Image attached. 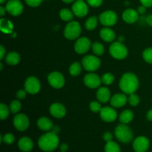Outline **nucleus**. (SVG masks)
Here are the masks:
<instances>
[{"label": "nucleus", "instance_id": "9d476101", "mask_svg": "<svg viewBox=\"0 0 152 152\" xmlns=\"http://www.w3.org/2000/svg\"><path fill=\"white\" fill-rule=\"evenodd\" d=\"M41 85L37 77H29L25 83V89L28 94H36L40 91Z\"/></svg>", "mask_w": 152, "mask_h": 152}, {"label": "nucleus", "instance_id": "b1692460", "mask_svg": "<svg viewBox=\"0 0 152 152\" xmlns=\"http://www.w3.org/2000/svg\"><path fill=\"white\" fill-rule=\"evenodd\" d=\"M20 61V56L15 51L9 52L5 56V62L9 65H16Z\"/></svg>", "mask_w": 152, "mask_h": 152}, {"label": "nucleus", "instance_id": "603ef678", "mask_svg": "<svg viewBox=\"0 0 152 152\" xmlns=\"http://www.w3.org/2000/svg\"><path fill=\"white\" fill-rule=\"evenodd\" d=\"M74 1L75 0H62V1H64L65 3H71Z\"/></svg>", "mask_w": 152, "mask_h": 152}, {"label": "nucleus", "instance_id": "dca6fc26", "mask_svg": "<svg viewBox=\"0 0 152 152\" xmlns=\"http://www.w3.org/2000/svg\"><path fill=\"white\" fill-rule=\"evenodd\" d=\"M99 114H100L101 119L107 123L114 122L117 117V111L111 107L107 106L102 108Z\"/></svg>", "mask_w": 152, "mask_h": 152}, {"label": "nucleus", "instance_id": "f03ea898", "mask_svg": "<svg viewBox=\"0 0 152 152\" xmlns=\"http://www.w3.org/2000/svg\"><path fill=\"white\" fill-rule=\"evenodd\" d=\"M59 139L57 134L53 132H47L39 137L38 145L40 149L44 151L50 152L56 150L59 146Z\"/></svg>", "mask_w": 152, "mask_h": 152}, {"label": "nucleus", "instance_id": "412c9836", "mask_svg": "<svg viewBox=\"0 0 152 152\" xmlns=\"http://www.w3.org/2000/svg\"><path fill=\"white\" fill-rule=\"evenodd\" d=\"M99 36L101 39L107 42H111L114 41L116 38V34L113 30L108 28V27L103 28L99 31Z\"/></svg>", "mask_w": 152, "mask_h": 152}, {"label": "nucleus", "instance_id": "3c124183", "mask_svg": "<svg viewBox=\"0 0 152 152\" xmlns=\"http://www.w3.org/2000/svg\"><path fill=\"white\" fill-rule=\"evenodd\" d=\"M53 132H54V133L57 134L58 132H59V128L58 127V126H53Z\"/></svg>", "mask_w": 152, "mask_h": 152}, {"label": "nucleus", "instance_id": "39448f33", "mask_svg": "<svg viewBox=\"0 0 152 152\" xmlns=\"http://www.w3.org/2000/svg\"><path fill=\"white\" fill-rule=\"evenodd\" d=\"M111 56L116 59H124L128 55V49L120 42H116L111 44L109 48Z\"/></svg>", "mask_w": 152, "mask_h": 152}, {"label": "nucleus", "instance_id": "de8ad7c7", "mask_svg": "<svg viewBox=\"0 0 152 152\" xmlns=\"http://www.w3.org/2000/svg\"><path fill=\"white\" fill-rule=\"evenodd\" d=\"M146 118L148 121H152V109H150L149 111L147 112Z\"/></svg>", "mask_w": 152, "mask_h": 152}, {"label": "nucleus", "instance_id": "ddd939ff", "mask_svg": "<svg viewBox=\"0 0 152 152\" xmlns=\"http://www.w3.org/2000/svg\"><path fill=\"white\" fill-rule=\"evenodd\" d=\"M29 119L25 114H18L13 118L14 127L20 132H24L29 126Z\"/></svg>", "mask_w": 152, "mask_h": 152}, {"label": "nucleus", "instance_id": "c03bdc74", "mask_svg": "<svg viewBox=\"0 0 152 152\" xmlns=\"http://www.w3.org/2000/svg\"><path fill=\"white\" fill-rule=\"evenodd\" d=\"M137 12L140 14H144L146 12V7H145L144 5L140 6L137 9Z\"/></svg>", "mask_w": 152, "mask_h": 152}, {"label": "nucleus", "instance_id": "a211bd4d", "mask_svg": "<svg viewBox=\"0 0 152 152\" xmlns=\"http://www.w3.org/2000/svg\"><path fill=\"white\" fill-rule=\"evenodd\" d=\"M123 19L129 24H133L139 19V13L133 8H129L123 13Z\"/></svg>", "mask_w": 152, "mask_h": 152}, {"label": "nucleus", "instance_id": "c85d7f7f", "mask_svg": "<svg viewBox=\"0 0 152 152\" xmlns=\"http://www.w3.org/2000/svg\"><path fill=\"white\" fill-rule=\"evenodd\" d=\"M98 23V19L96 16H91V17L88 18V19L86 20V24H85V27L87 30L88 31H93L94 29L96 28V27L97 26Z\"/></svg>", "mask_w": 152, "mask_h": 152}, {"label": "nucleus", "instance_id": "4c0bfd02", "mask_svg": "<svg viewBox=\"0 0 152 152\" xmlns=\"http://www.w3.org/2000/svg\"><path fill=\"white\" fill-rule=\"evenodd\" d=\"M15 141V137L13 136V134H6L4 136L2 137V142H4L6 144H10L13 143V142Z\"/></svg>", "mask_w": 152, "mask_h": 152}, {"label": "nucleus", "instance_id": "1a4fd4ad", "mask_svg": "<svg viewBox=\"0 0 152 152\" xmlns=\"http://www.w3.org/2000/svg\"><path fill=\"white\" fill-rule=\"evenodd\" d=\"M48 80L49 84L56 89L62 88L65 85V78L63 75L57 71L50 73L48 77Z\"/></svg>", "mask_w": 152, "mask_h": 152}, {"label": "nucleus", "instance_id": "bb28decb", "mask_svg": "<svg viewBox=\"0 0 152 152\" xmlns=\"http://www.w3.org/2000/svg\"><path fill=\"white\" fill-rule=\"evenodd\" d=\"M82 71V65L79 62H76L71 64V65L69 68V73L73 77H77L80 75Z\"/></svg>", "mask_w": 152, "mask_h": 152}, {"label": "nucleus", "instance_id": "0eeeda50", "mask_svg": "<svg viewBox=\"0 0 152 152\" xmlns=\"http://www.w3.org/2000/svg\"><path fill=\"white\" fill-rule=\"evenodd\" d=\"M99 20L104 26H113L117 22V15L113 10H106L99 15Z\"/></svg>", "mask_w": 152, "mask_h": 152}, {"label": "nucleus", "instance_id": "5701e85b", "mask_svg": "<svg viewBox=\"0 0 152 152\" xmlns=\"http://www.w3.org/2000/svg\"><path fill=\"white\" fill-rule=\"evenodd\" d=\"M37 126L40 130L44 131V132H49L53 129V125L50 119L45 117H40L37 121Z\"/></svg>", "mask_w": 152, "mask_h": 152}, {"label": "nucleus", "instance_id": "4468645a", "mask_svg": "<svg viewBox=\"0 0 152 152\" xmlns=\"http://www.w3.org/2000/svg\"><path fill=\"white\" fill-rule=\"evenodd\" d=\"M150 145L149 140L143 136L138 137L133 142V148L135 152H146Z\"/></svg>", "mask_w": 152, "mask_h": 152}, {"label": "nucleus", "instance_id": "473e14b6", "mask_svg": "<svg viewBox=\"0 0 152 152\" xmlns=\"http://www.w3.org/2000/svg\"><path fill=\"white\" fill-rule=\"evenodd\" d=\"M10 108H7V105L4 103H1L0 105V119L4 120L8 117L10 114Z\"/></svg>", "mask_w": 152, "mask_h": 152}, {"label": "nucleus", "instance_id": "8fccbe9b", "mask_svg": "<svg viewBox=\"0 0 152 152\" xmlns=\"http://www.w3.org/2000/svg\"><path fill=\"white\" fill-rule=\"evenodd\" d=\"M5 12H6V8H4V7L1 6V7H0V15H1V16H3L4 15V13H5Z\"/></svg>", "mask_w": 152, "mask_h": 152}, {"label": "nucleus", "instance_id": "a19ab883", "mask_svg": "<svg viewBox=\"0 0 152 152\" xmlns=\"http://www.w3.org/2000/svg\"><path fill=\"white\" fill-rule=\"evenodd\" d=\"M27 93H28V92L25 91V90H22V89L19 90L16 94V98H17L18 99H24L25 97H26Z\"/></svg>", "mask_w": 152, "mask_h": 152}, {"label": "nucleus", "instance_id": "f704fd0d", "mask_svg": "<svg viewBox=\"0 0 152 152\" xmlns=\"http://www.w3.org/2000/svg\"><path fill=\"white\" fill-rule=\"evenodd\" d=\"M142 57L146 62L152 64V48L145 49L142 53Z\"/></svg>", "mask_w": 152, "mask_h": 152}, {"label": "nucleus", "instance_id": "49530a36", "mask_svg": "<svg viewBox=\"0 0 152 152\" xmlns=\"http://www.w3.org/2000/svg\"><path fill=\"white\" fill-rule=\"evenodd\" d=\"M0 49H1V50H0V52H1V56H0V59H1V60H2V59L4 58V56H5V49L4 48V47H3L2 45L0 46Z\"/></svg>", "mask_w": 152, "mask_h": 152}, {"label": "nucleus", "instance_id": "72a5a7b5", "mask_svg": "<svg viewBox=\"0 0 152 152\" xmlns=\"http://www.w3.org/2000/svg\"><path fill=\"white\" fill-rule=\"evenodd\" d=\"M101 80H102V83H103L105 85H107V86H109L114 83V77L111 73H106L102 76Z\"/></svg>", "mask_w": 152, "mask_h": 152}, {"label": "nucleus", "instance_id": "f8f14e48", "mask_svg": "<svg viewBox=\"0 0 152 152\" xmlns=\"http://www.w3.org/2000/svg\"><path fill=\"white\" fill-rule=\"evenodd\" d=\"M72 12L77 17H84L88 14V7L83 0H77L73 4Z\"/></svg>", "mask_w": 152, "mask_h": 152}, {"label": "nucleus", "instance_id": "aec40b11", "mask_svg": "<svg viewBox=\"0 0 152 152\" xmlns=\"http://www.w3.org/2000/svg\"><path fill=\"white\" fill-rule=\"evenodd\" d=\"M18 145L21 151L24 152H30L34 148V142L31 138L23 137L19 140Z\"/></svg>", "mask_w": 152, "mask_h": 152}, {"label": "nucleus", "instance_id": "2f4dec72", "mask_svg": "<svg viewBox=\"0 0 152 152\" xmlns=\"http://www.w3.org/2000/svg\"><path fill=\"white\" fill-rule=\"evenodd\" d=\"M21 108H22V104L18 99L12 101L10 104V106H9L10 111L12 114H17L20 111Z\"/></svg>", "mask_w": 152, "mask_h": 152}, {"label": "nucleus", "instance_id": "5fc2aeb1", "mask_svg": "<svg viewBox=\"0 0 152 152\" xmlns=\"http://www.w3.org/2000/svg\"><path fill=\"white\" fill-rule=\"evenodd\" d=\"M0 67H1L0 70H1H1L3 69V65H2V64H1V63H0Z\"/></svg>", "mask_w": 152, "mask_h": 152}, {"label": "nucleus", "instance_id": "6ab92c4d", "mask_svg": "<svg viewBox=\"0 0 152 152\" xmlns=\"http://www.w3.org/2000/svg\"><path fill=\"white\" fill-rule=\"evenodd\" d=\"M111 105L114 108H121L127 102V96L125 94H115L111 98Z\"/></svg>", "mask_w": 152, "mask_h": 152}, {"label": "nucleus", "instance_id": "c9c22d12", "mask_svg": "<svg viewBox=\"0 0 152 152\" xmlns=\"http://www.w3.org/2000/svg\"><path fill=\"white\" fill-rule=\"evenodd\" d=\"M128 101H129V104L132 106H137L140 102V97L138 95L135 94H132L129 95V97L128 98Z\"/></svg>", "mask_w": 152, "mask_h": 152}, {"label": "nucleus", "instance_id": "393cba45", "mask_svg": "<svg viewBox=\"0 0 152 152\" xmlns=\"http://www.w3.org/2000/svg\"><path fill=\"white\" fill-rule=\"evenodd\" d=\"M134 118V113L131 110H125L120 114V121L123 124H128Z\"/></svg>", "mask_w": 152, "mask_h": 152}, {"label": "nucleus", "instance_id": "6e6552de", "mask_svg": "<svg viewBox=\"0 0 152 152\" xmlns=\"http://www.w3.org/2000/svg\"><path fill=\"white\" fill-rule=\"evenodd\" d=\"M6 10L10 15L17 16L23 11V4L20 0H9L6 4Z\"/></svg>", "mask_w": 152, "mask_h": 152}, {"label": "nucleus", "instance_id": "a878e982", "mask_svg": "<svg viewBox=\"0 0 152 152\" xmlns=\"http://www.w3.org/2000/svg\"><path fill=\"white\" fill-rule=\"evenodd\" d=\"M59 16L63 21L69 22L72 20L74 18V13L71 12V10H70L69 9L64 8L62 9L59 12Z\"/></svg>", "mask_w": 152, "mask_h": 152}, {"label": "nucleus", "instance_id": "c756f323", "mask_svg": "<svg viewBox=\"0 0 152 152\" xmlns=\"http://www.w3.org/2000/svg\"><path fill=\"white\" fill-rule=\"evenodd\" d=\"M105 152H120V148L118 144L113 141H110L106 143L105 146Z\"/></svg>", "mask_w": 152, "mask_h": 152}, {"label": "nucleus", "instance_id": "cd10ccee", "mask_svg": "<svg viewBox=\"0 0 152 152\" xmlns=\"http://www.w3.org/2000/svg\"><path fill=\"white\" fill-rule=\"evenodd\" d=\"M0 27H1V31L7 34L11 33L13 30V24H11L10 21L4 19H1L0 21Z\"/></svg>", "mask_w": 152, "mask_h": 152}, {"label": "nucleus", "instance_id": "7ed1b4c3", "mask_svg": "<svg viewBox=\"0 0 152 152\" xmlns=\"http://www.w3.org/2000/svg\"><path fill=\"white\" fill-rule=\"evenodd\" d=\"M115 136L120 142L129 143L133 139L134 134L129 126H126V124L122 123L115 129Z\"/></svg>", "mask_w": 152, "mask_h": 152}, {"label": "nucleus", "instance_id": "f257e3e1", "mask_svg": "<svg viewBox=\"0 0 152 152\" xmlns=\"http://www.w3.org/2000/svg\"><path fill=\"white\" fill-rule=\"evenodd\" d=\"M120 88L126 94H134L139 88V80L137 76L132 73L123 74L120 81Z\"/></svg>", "mask_w": 152, "mask_h": 152}, {"label": "nucleus", "instance_id": "ea45409f", "mask_svg": "<svg viewBox=\"0 0 152 152\" xmlns=\"http://www.w3.org/2000/svg\"><path fill=\"white\" fill-rule=\"evenodd\" d=\"M103 0H87L88 4L94 7H97L102 4Z\"/></svg>", "mask_w": 152, "mask_h": 152}, {"label": "nucleus", "instance_id": "79ce46f5", "mask_svg": "<svg viewBox=\"0 0 152 152\" xmlns=\"http://www.w3.org/2000/svg\"><path fill=\"white\" fill-rule=\"evenodd\" d=\"M103 139L104 140L106 141L107 142H110V141H112L113 136L112 134H111V133H110V132H105V133L103 134Z\"/></svg>", "mask_w": 152, "mask_h": 152}, {"label": "nucleus", "instance_id": "4be33fe9", "mask_svg": "<svg viewBox=\"0 0 152 152\" xmlns=\"http://www.w3.org/2000/svg\"><path fill=\"white\" fill-rule=\"evenodd\" d=\"M96 98L102 103H105L111 99V93L108 88L101 87L96 91Z\"/></svg>", "mask_w": 152, "mask_h": 152}, {"label": "nucleus", "instance_id": "09e8293b", "mask_svg": "<svg viewBox=\"0 0 152 152\" xmlns=\"http://www.w3.org/2000/svg\"><path fill=\"white\" fill-rule=\"evenodd\" d=\"M146 22L148 23V25H149L150 26L152 27V15H149L146 18Z\"/></svg>", "mask_w": 152, "mask_h": 152}, {"label": "nucleus", "instance_id": "864d4df0", "mask_svg": "<svg viewBox=\"0 0 152 152\" xmlns=\"http://www.w3.org/2000/svg\"><path fill=\"white\" fill-rule=\"evenodd\" d=\"M5 1L6 0H0V3H1V4H3V3L5 2Z\"/></svg>", "mask_w": 152, "mask_h": 152}, {"label": "nucleus", "instance_id": "a18cd8bd", "mask_svg": "<svg viewBox=\"0 0 152 152\" xmlns=\"http://www.w3.org/2000/svg\"><path fill=\"white\" fill-rule=\"evenodd\" d=\"M61 152H66L68 150V145L66 143H62L60 145Z\"/></svg>", "mask_w": 152, "mask_h": 152}, {"label": "nucleus", "instance_id": "2eb2a0df", "mask_svg": "<svg viewBox=\"0 0 152 152\" xmlns=\"http://www.w3.org/2000/svg\"><path fill=\"white\" fill-rule=\"evenodd\" d=\"M102 80L100 77L96 74L94 73H90L85 76L84 77V83L87 87L90 88H97L100 86Z\"/></svg>", "mask_w": 152, "mask_h": 152}, {"label": "nucleus", "instance_id": "e433bc0d", "mask_svg": "<svg viewBox=\"0 0 152 152\" xmlns=\"http://www.w3.org/2000/svg\"><path fill=\"white\" fill-rule=\"evenodd\" d=\"M90 109L94 113L100 112L101 109H102V106H101V104L99 102L92 101L90 103Z\"/></svg>", "mask_w": 152, "mask_h": 152}, {"label": "nucleus", "instance_id": "20e7f679", "mask_svg": "<svg viewBox=\"0 0 152 152\" xmlns=\"http://www.w3.org/2000/svg\"><path fill=\"white\" fill-rule=\"evenodd\" d=\"M81 32L82 28L80 23L76 21H71L64 29V36L68 39L74 40L80 37Z\"/></svg>", "mask_w": 152, "mask_h": 152}, {"label": "nucleus", "instance_id": "423d86ee", "mask_svg": "<svg viewBox=\"0 0 152 152\" xmlns=\"http://www.w3.org/2000/svg\"><path fill=\"white\" fill-rule=\"evenodd\" d=\"M100 65V59L93 55H88L82 59V65L83 66L84 69L87 71H90V72H93V71L99 69Z\"/></svg>", "mask_w": 152, "mask_h": 152}, {"label": "nucleus", "instance_id": "37998d69", "mask_svg": "<svg viewBox=\"0 0 152 152\" xmlns=\"http://www.w3.org/2000/svg\"><path fill=\"white\" fill-rule=\"evenodd\" d=\"M142 4V5H144L146 7H150L152 6V0H140Z\"/></svg>", "mask_w": 152, "mask_h": 152}, {"label": "nucleus", "instance_id": "58836bf2", "mask_svg": "<svg viewBox=\"0 0 152 152\" xmlns=\"http://www.w3.org/2000/svg\"><path fill=\"white\" fill-rule=\"evenodd\" d=\"M42 1L43 0H25L26 4L28 5H29L30 7H38L39 5H40L42 4Z\"/></svg>", "mask_w": 152, "mask_h": 152}, {"label": "nucleus", "instance_id": "9b49d317", "mask_svg": "<svg viewBox=\"0 0 152 152\" xmlns=\"http://www.w3.org/2000/svg\"><path fill=\"white\" fill-rule=\"evenodd\" d=\"M91 46V40L87 37H81L76 41L74 50L79 54H83L88 52Z\"/></svg>", "mask_w": 152, "mask_h": 152}, {"label": "nucleus", "instance_id": "7c9ffc66", "mask_svg": "<svg viewBox=\"0 0 152 152\" xmlns=\"http://www.w3.org/2000/svg\"><path fill=\"white\" fill-rule=\"evenodd\" d=\"M92 50H93L94 53L96 56H101L105 52V48L104 46L102 45L101 43L99 42H94L92 45Z\"/></svg>", "mask_w": 152, "mask_h": 152}, {"label": "nucleus", "instance_id": "f3484780", "mask_svg": "<svg viewBox=\"0 0 152 152\" xmlns=\"http://www.w3.org/2000/svg\"><path fill=\"white\" fill-rule=\"evenodd\" d=\"M50 113L55 118L60 119L65 117L66 114V108L62 104L56 102L50 106Z\"/></svg>", "mask_w": 152, "mask_h": 152}]
</instances>
